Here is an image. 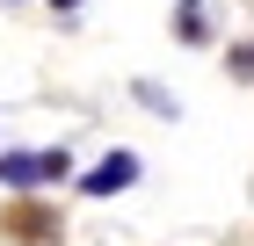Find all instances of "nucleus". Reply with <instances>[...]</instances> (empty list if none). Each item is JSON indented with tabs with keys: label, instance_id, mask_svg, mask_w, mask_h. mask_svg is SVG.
I'll return each mask as SVG.
<instances>
[{
	"label": "nucleus",
	"instance_id": "4",
	"mask_svg": "<svg viewBox=\"0 0 254 246\" xmlns=\"http://www.w3.org/2000/svg\"><path fill=\"white\" fill-rule=\"evenodd\" d=\"M131 95L145 101V109H153V116H167V123H175V116H182V109H175V95H167V87H160V80H138Z\"/></svg>",
	"mask_w": 254,
	"mask_h": 246
},
{
	"label": "nucleus",
	"instance_id": "5",
	"mask_svg": "<svg viewBox=\"0 0 254 246\" xmlns=\"http://www.w3.org/2000/svg\"><path fill=\"white\" fill-rule=\"evenodd\" d=\"M225 73H233V80H254V44H233V58H225Z\"/></svg>",
	"mask_w": 254,
	"mask_h": 246
},
{
	"label": "nucleus",
	"instance_id": "2",
	"mask_svg": "<svg viewBox=\"0 0 254 246\" xmlns=\"http://www.w3.org/2000/svg\"><path fill=\"white\" fill-rule=\"evenodd\" d=\"M138 174H145V159H138V152H102L95 167L80 174V196H124V189H138Z\"/></svg>",
	"mask_w": 254,
	"mask_h": 246
},
{
	"label": "nucleus",
	"instance_id": "1",
	"mask_svg": "<svg viewBox=\"0 0 254 246\" xmlns=\"http://www.w3.org/2000/svg\"><path fill=\"white\" fill-rule=\"evenodd\" d=\"M59 181H73V152L65 145H15V152H0V189L37 196V189H59Z\"/></svg>",
	"mask_w": 254,
	"mask_h": 246
},
{
	"label": "nucleus",
	"instance_id": "6",
	"mask_svg": "<svg viewBox=\"0 0 254 246\" xmlns=\"http://www.w3.org/2000/svg\"><path fill=\"white\" fill-rule=\"evenodd\" d=\"M51 7H59V15H73V7H80V0H51Z\"/></svg>",
	"mask_w": 254,
	"mask_h": 246
},
{
	"label": "nucleus",
	"instance_id": "3",
	"mask_svg": "<svg viewBox=\"0 0 254 246\" xmlns=\"http://www.w3.org/2000/svg\"><path fill=\"white\" fill-rule=\"evenodd\" d=\"M175 37H182V44H211V15H203V0H182V7H175Z\"/></svg>",
	"mask_w": 254,
	"mask_h": 246
}]
</instances>
